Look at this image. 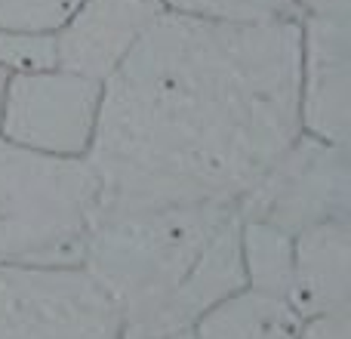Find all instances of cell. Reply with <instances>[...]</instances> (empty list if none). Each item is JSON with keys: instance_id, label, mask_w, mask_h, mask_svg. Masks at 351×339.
I'll return each mask as SVG.
<instances>
[{"instance_id": "cell-1", "label": "cell", "mask_w": 351, "mask_h": 339, "mask_svg": "<svg viewBox=\"0 0 351 339\" xmlns=\"http://www.w3.org/2000/svg\"><path fill=\"white\" fill-rule=\"evenodd\" d=\"M299 133V22L164 10L102 80L99 213L234 204Z\"/></svg>"}, {"instance_id": "cell-2", "label": "cell", "mask_w": 351, "mask_h": 339, "mask_svg": "<svg viewBox=\"0 0 351 339\" xmlns=\"http://www.w3.org/2000/svg\"><path fill=\"white\" fill-rule=\"evenodd\" d=\"M80 266L114 303L123 339L188 334L243 287L241 216L234 204L102 210Z\"/></svg>"}, {"instance_id": "cell-3", "label": "cell", "mask_w": 351, "mask_h": 339, "mask_svg": "<svg viewBox=\"0 0 351 339\" xmlns=\"http://www.w3.org/2000/svg\"><path fill=\"white\" fill-rule=\"evenodd\" d=\"M102 188L86 158L0 139V262L80 266Z\"/></svg>"}, {"instance_id": "cell-4", "label": "cell", "mask_w": 351, "mask_h": 339, "mask_svg": "<svg viewBox=\"0 0 351 339\" xmlns=\"http://www.w3.org/2000/svg\"><path fill=\"white\" fill-rule=\"evenodd\" d=\"M351 145L299 133L241 198V219L262 222L284 235L321 222H351Z\"/></svg>"}, {"instance_id": "cell-5", "label": "cell", "mask_w": 351, "mask_h": 339, "mask_svg": "<svg viewBox=\"0 0 351 339\" xmlns=\"http://www.w3.org/2000/svg\"><path fill=\"white\" fill-rule=\"evenodd\" d=\"M0 339H123L121 315L84 266L0 262Z\"/></svg>"}, {"instance_id": "cell-6", "label": "cell", "mask_w": 351, "mask_h": 339, "mask_svg": "<svg viewBox=\"0 0 351 339\" xmlns=\"http://www.w3.org/2000/svg\"><path fill=\"white\" fill-rule=\"evenodd\" d=\"M102 84L68 68L10 74L0 105V139L31 152L86 158L99 121Z\"/></svg>"}, {"instance_id": "cell-7", "label": "cell", "mask_w": 351, "mask_h": 339, "mask_svg": "<svg viewBox=\"0 0 351 339\" xmlns=\"http://www.w3.org/2000/svg\"><path fill=\"white\" fill-rule=\"evenodd\" d=\"M302 133L351 145V19H299Z\"/></svg>"}, {"instance_id": "cell-8", "label": "cell", "mask_w": 351, "mask_h": 339, "mask_svg": "<svg viewBox=\"0 0 351 339\" xmlns=\"http://www.w3.org/2000/svg\"><path fill=\"white\" fill-rule=\"evenodd\" d=\"M160 12V0H84L56 31V62L102 84Z\"/></svg>"}, {"instance_id": "cell-9", "label": "cell", "mask_w": 351, "mask_h": 339, "mask_svg": "<svg viewBox=\"0 0 351 339\" xmlns=\"http://www.w3.org/2000/svg\"><path fill=\"white\" fill-rule=\"evenodd\" d=\"M287 299L305 321L317 315H351V222H321L293 237Z\"/></svg>"}, {"instance_id": "cell-10", "label": "cell", "mask_w": 351, "mask_h": 339, "mask_svg": "<svg viewBox=\"0 0 351 339\" xmlns=\"http://www.w3.org/2000/svg\"><path fill=\"white\" fill-rule=\"evenodd\" d=\"M305 318L287 296L237 287L191 327L194 339H296Z\"/></svg>"}, {"instance_id": "cell-11", "label": "cell", "mask_w": 351, "mask_h": 339, "mask_svg": "<svg viewBox=\"0 0 351 339\" xmlns=\"http://www.w3.org/2000/svg\"><path fill=\"white\" fill-rule=\"evenodd\" d=\"M243 284L287 296L293 281V237L262 222L241 219Z\"/></svg>"}, {"instance_id": "cell-12", "label": "cell", "mask_w": 351, "mask_h": 339, "mask_svg": "<svg viewBox=\"0 0 351 339\" xmlns=\"http://www.w3.org/2000/svg\"><path fill=\"white\" fill-rule=\"evenodd\" d=\"M164 10L213 22H299L296 0H160Z\"/></svg>"}, {"instance_id": "cell-13", "label": "cell", "mask_w": 351, "mask_h": 339, "mask_svg": "<svg viewBox=\"0 0 351 339\" xmlns=\"http://www.w3.org/2000/svg\"><path fill=\"white\" fill-rule=\"evenodd\" d=\"M84 0H0V28L56 34Z\"/></svg>"}, {"instance_id": "cell-14", "label": "cell", "mask_w": 351, "mask_h": 339, "mask_svg": "<svg viewBox=\"0 0 351 339\" xmlns=\"http://www.w3.org/2000/svg\"><path fill=\"white\" fill-rule=\"evenodd\" d=\"M0 65L10 74L56 68V34L37 31H6L0 28Z\"/></svg>"}, {"instance_id": "cell-15", "label": "cell", "mask_w": 351, "mask_h": 339, "mask_svg": "<svg viewBox=\"0 0 351 339\" xmlns=\"http://www.w3.org/2000/svg\"><path fill=\"white\" fill-rule=\"evenodd\" d=\"M296 339H351V315H317L302 324Z\"/></svg>"}, {"instance_id": "cell-16", "label": "cell", "mask_w": 351, "mask_h": 339, "mask_svg": "<svg viewBox=\"0 0 351 339\" xmlns=\"http://www.w3.org/2000/svg\"><path fill=\"white\" fill-rule=\"evenodd\" d=\"M296 16H333L351 19V0H296Z\"/></svg>"}, {"instance_id": "cell-17", "label": "cell", "mask_w": 351, "mask_h": 339, "mask_svg": "<svg viewBox=\"0 0 351 339\" xmlns=\"http://www.w3.org/2000/svg\"><path fill=\"white\" fill-rule=\"evenodd\" d=\"M6 84H10V71L0 65V105H3V93H6Z\"/></svg>"}, {"instance_id": "cell-18", "label": "cell", "mask_w": 351, "mask_h": 339, "mask_svg": "<svg viewBox=\"0 0 351 339\" xmlns=\"http://www.w3.org/2000/svg\"><path fill=\"white\" fill-rule=\"evenodd\" d=\"M160 339H194V334L188 330V334H176V336H160Z\"/></svg>"}]
</instances>
